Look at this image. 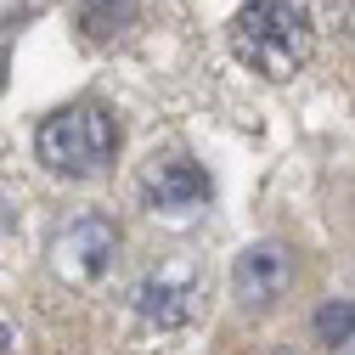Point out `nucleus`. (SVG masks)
<instances>
[{"instance_id": "obj_3", "label": "nucleus", "mask_w": 355, "mask_h": 355, "mask_svg": "<svg viewBox=\"0 0 355 355\" xmlns=\"http://www.w3.org/2000/svg\"><path fill=\"white\" fill-rule=\"evenodd\" d=\"M113 259H119V226L102 209L73 214L68 226H57V237H51V271L62 282L91 288V282H102L113 271Z\"/></svg>"}, {"instance_id": "obj_10", "label": "nucleus", "mask_w": 355, "mask_h": 355, "mask_svg": "<svg viewBox=\"0 0 355 355\" xmlns=\"http://www.w3.org/2000/svg\"><path fill=\"white\" fill-rule=\"evenodd\" d=\"M0 85H6V46H0Z\"/></svg>"}, {"instance_id": "obj_7", "label": "nucleus", "mask_w": 355, "mask_h": 355, "mask_svg": "<svg viewBox=\"0 0 355 355\" xmlns=\"http://www.w3.org/2000/svg\"><path fill=\"white\" fill-rule=\"evenodd\" d=\"M141 23V0H79V34L107 46V40H124Z\"/></svg>"}, {"instance_id": "obj_5", "label": "nucleus", "mask_w": 355, "mask_h": 355, "mask_svg": "<svg viewBox=\"0 0 355 355\" xmlns=\"http://www.w3.org/2000/svg\"><path fill=\"white\" fill-rule=\"evenodd\" d=\"M293 277H299V259H293V248H282V243H254V248H243V254L232 259V293H237V304H248V310L282 304L288 288H293Z\"/></svg>"}, {"instance_id": "obj_4", "label": "nucleus", "mask_w": 355, "mask_h": 355, "mask_svg": "<svg viewBox=\"0 0 355 355\" xmlns=\"http://www.w3.org/2000/svg\"><path fill=\"white\" fill-rule=\"evenodd\" d=\"M130 304H136V316L153 322V327H181V322L198 316V304H203V271L192 259H158V265L141 271Z\"/></svg>"}, {"instance_id": "obj_2", "label": "nucleus", "mask_w": 355, "mask_h": 355, "mask_svg": "<svg viewBox=\"0 0 355 355\" xmlns=\"http://www.w3.org/2000/svg\"><path fill=\"white\" fill-rule=\"evenodd\" d=\"M232 51L259 79H288L310 57V17L293 0H248L232 17Z\"/></svg>"}, {"instance_id": "obj_11", "label": "nucleus", "mask_w": 355, "mask_h": 355, "mask_svg": "<svg viewBox=\"0 0 355 355\" xmlns=\"http://www.w3.org/2000/svg\"><path fill=\"white\" fill-rule=\"evenodd\" d=\"M0 237H6V203H0Z\"/></svg>"}, {"instance_id": "obj_6", "label": "nucleus", "mask_w": 355, "mask_h": 355, "mask_svg": "<svg viewBox=\"0 0 355 355\" xmlns=\"http://www.w3.org/2000/svg\"><path fill=\"white\" fill-rule=\"evenodd\" d=\"M141 198H147L153 209H164V214L192 209V203L209 198V169H203L198 158H187V153L147 158V169H141Z\"/></svg>"}, {"instance_id": "obj_1", "label": "nucleus", "mask_w": 355, "mask_h": 355, "mask_svg": "<svg viewBox=\"0 0 355 355\" xmlns=\"http://www.w3.org/2000/svg\"><path fill=\"white\" fill-rule=\"evenodd\" d=\"M34 153L62 181H96L119 158V119L102 102H68L57 107L34 136Z\"/></svg>"}, {"instance_id": "obj_8", "label": "nucleus", "mask_w": 355, "mask_h": 355, "mask_svg": "<svg viewBox=\"0 0 355 355\" xmlns=\"http://www.w3.org/2000/svg\"><path fill=\"white\" fill-rule=\"evenodd\" d=\"M310 333H316V344H327V349H344L355 338V304L349 299H322L316 316H310Z\"/></svg>"}, {"instance_id": "obj_12", "label": "nucleus", "mask_w": 355, "mask_h": 355, "mask_svg": "<svg viewBox=\"0 0 355 355\" xmlns=\"http://www.w3.org/2000/svg\"><path fill=\"white\" fill-rule=\"evenodd\" d=\"M271 355H299V349H271Z\"/></svg>"}, {"instance_id": "obj_9", "label": "nucleus", "mask_w": 355, "mask_h": 355, "mask_svg": "<svg viewBox=\"0 0 355 355\" xmlns=\"http://www.w3.org/2000/svg\"><path fill=\"white\" fill-rule=\"evenodd\" d=\"M0 355H12V327L0 322Z\"/></svg>"}]
</instances>
